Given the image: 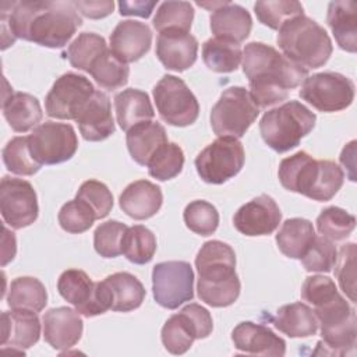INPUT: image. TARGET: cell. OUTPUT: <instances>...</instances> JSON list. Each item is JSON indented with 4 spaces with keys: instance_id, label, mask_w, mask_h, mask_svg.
I'll list each match as a JSON object with an SVG mask.
<instances>
[{
    "instance_id": "2",
    "label": "cell",
    "mask_w": 357,
    "mask_h": 357,
    "mask_svg": "<svg viewBox=\"0 0 357 357\" xmlns=\"http://www.w3.org/2000/svg\"><path fill=\"white\" fill-rule=\"evenodd\" d=\"M241 59L243 71L248 78V92L258 107L286 100L289 91L308 77L307 68L262 42L247 43Z\"/></svg>"
},
{
    "instance_id": "12",
    "label": "cell",
    "mask_w": 357,
    "mask_h": 357,
    "mask_svg": "<svg viewBox=\"0 0 357 357\" xmlns=\"http://www.w3.org/2000/svg\"><path fill=\"white\" fill-rule=\"evenodd\" d=\"M298 95L319 112H340L353 103L354 82L339 73H317L303 81Z\"/></svg>"
},
{
    "instance_id": "49",
    "label": "cell",
    "mask_w": 357,
    "mask_h": 357,
    "mask_svg": "<svg viewBox=\"0 0 357 357\" xmlns=\"http://www.w3.org/2000/svg\"><path fill=\"white\" fill-rule=\"evenodd\" d=\"M339 294L340 293L335 282L331 278L322 275L308 276L301 286V298L310 303L314 308L325 304Z\"/></svg>"
},
{
    "instance_id": "39",
    "label": "cell",
    "mask_w": 357,
    "mask_h": 357,
    "mask_svg": "<svg viewBox=\"0 0 357 357\" xmlns=\"http://www.w3.org/2000/svg\"><path fill=\"white\" fill-rule=\"evenodd\" d=\"M184 166L183 149L174 142H166L156 149L146 167L151 177L166 181L178 176Z\"/></svg>"
},
{
    "instance_id": "33",
    "label": "cell",
    "mask_w": 357,
    "mask_h": 357,
    "mask_svg": "<svg viewBox=\"0 0 357 357\" xmlns=\"http://www.w3.org/2000/svg\"><path fill=\"white\" fill-rule=\"evenodd\" d=\"M47 303L43 283L32 276H21L11 282L7 293V304L13 310H31L39 312Z\"/></svg>"
},
{
    "instance_id": "13",
    "label": "cell",
    "mask_w": 357,
    "mask_h": 357,
    "mask_svg": "<svg viewBox=\"0 0 357 357\" xmlns=\"http://www.w3.org/2000/svg\"><path fill=\"white\" fill-rule=\"evenodd\" d=\"M194 272L185 261L159 262L152 269L155 301L167 310H176L194 297Z\"/></svg>"
},
{
    "instance_id": "15",
    "label": "cell",
    "mask_w": 357,
    "mask_h": 357,
    "mask_svg": "<svg viewBox=\"0 0 357 357\" xmlns=\"http://www.w3.org/2000/svg\"><path fill=\"white\" fill-rule=\"evenodd\" d=\"M93 92L95 88L86 77L66 73L54 81L46 95V114L59 120H77Z\"/></svg>"
},
{
    "instance_id": "46",
    "label": "cell",
    "mask_w": 357,
    "mask_h": 357,
    "mask_svg": "<svg viewBox=\"0 0 357 357\" xmlns=\"http://www.w3.org/2000/svg\"><path fill=\"white\" fill-rule=\"evenodd\" d=\"M336 247L324 236L314 237L305 254L300 258L303 266L308 272H331L336 262Z\"/></svg>"
},
{
    "instance_id": "32",
    "label": "cell",
    "mask_w": 357,
    "mask_h": 357,
    "mask_svg": "<svg viewBox=\"0 0 357 357\" xmlns=\"http://www.w3.org/2000/svg\"><path fill=\"white\" fill-rule=\"evenodd\" d=\"M315 237L314 226L303 218H291L283 222L276 234V244L280 252L289 258L300 259Z\"/></svg>"
},
{
    "instance_id": "41",
    "label": "cell",
    "mask_w": 357,
    "mask_h": 357,
    "mask_svg": "<svg viewBox=\"0 0 357 357\" xmlns=\"http://www.w3.org/2000/svg\"><path fill=\"white\" fill-rule=\"evenodd\" d=\"M356 227L354 215L339 206L325 208L317 218V229L321 236L331 241H342Z\"/></svg>"
},
{
    "instance_id": "40",
    "label": "cell",
    "mask_w": 357,
    "mask_h": 357,
    "mask_svg": "<svg viewBox=\"0 0 357 357\" xmlns=\"http://www.w3.org/2000/svg\"><path fill=\"white\" fill-rule=\"evenodd\" d=\"M1 156L6 169L20 176H32L42 166L31 153L28 137H14L10 139L3 148Z\"/></svg>"
},
{
    "instance_id": "23",
    "label": "cell",
    "mask_w": 357,
    "mask_h": 357,
    "mask_svg": "<svg viewBox=\"0 0 357 357\" xmlns=\"http://www.w3.org/2000/svg\"><path fill=\"white\" fill-rule=\"evenodd\" d=\"M40 337V321L35 311L13 310L1 312V344L29 349Z\"/></svg>"
},
{
    "instance_id": "4",
    "label": "cell",
    "mask_w": 357,
    "mask_h": 357,
    "mask_svg": "<svg viewBox=\"0 0 357 357\" xmlns=\"http://www.w3.org/2000/svg\"><path fill=\"white\" fill-rule=\"evenodd\" d=\"M278 176L287 191L298 192L314 201L332 199L344 180L339 165L332 160H317L304 151L284 158L279 165Z\"/></svg>"
},
{
    "instance_id": "26",
    "label": "cell",
    "mask_w": 357,
    "mask_h": 357,
    "mask_svg": "<svg viewBox=\"0 0 357 357\" xmlns=\"http://www.w3.org/2000/svg\"><path fill=\"white\" fill-rule=\"evenodd\" d=\"M326 22L339 47L354 53L357 50V3L353 0L331 1Z\"/></svg>"
},
{
    "instance_id": "3",
    "label": "cell",
    "mask_w": 357,
    "mask_h": 357,
    "mask_svg": "<svg viewBox=\"0 0 357 357\" xmlns=\"http://www.w3.org/2000/svg\"><path fill=\"white\" fill-rule=\"evenodd\" d=\"M197 291L201 301L211 307L231 305L240 296V279L236 273V254L233 248L219 240L202 244L197 257Z\"/></svg>"
},
{
    "instance_id": "36",
    "label": "cell",
    "mask_w": 357,
    "mask_h": 357,
    "mask_svg": "<svg viewBox=\"0 0 357 357\" xmlns=\"http://www.w3.org/2000/svg\"><path fill=\"white\" fill-rule=\"evenodd\" d=\"M156 251V237L155 234L142 225H134L127 229L123 244L121 254L137 265L148 264Z\"/></svg>"
},
{
    "instance_id": "1",
    "label": "cell",
    "mask_w": 357,
    "mask_h": 357,
    "mask_svg": "<svg viewBox=\"0 0 357 357\" xmlns=\"http://www.w3.org/2000/svg\"><path fill=\"white\" fill-rule=\"evenodd\" d=\"M82 25L74 1L25 0L1 3V33L6 49L17 38L59 49L68 43Z\"/></svg>"
},
{
    "instance_id": "16",
    "label": "cell",
    "mask_w": 357,
    "mask_h": 357,
    "mask_svg": "<svg viewBox=\"0 0 357 357\" xmlns=\"http://www.w3.org/2000/svg\"><path fill=\"white\" fill-rule=\"evenodd\" d=\"M0 212L4 223L13 229L31 226L39 213L32 184L22 178L4 176L0 183Z\"/></svg>"
},
{
    "instance_id": "29",
    "label": "cell",
    "mask_w": 357,
    "mask_h": 357,
    "mask_svg": "<svg viewBox=\"0 0 357 357\" xmlns=\"http://www.w3.org/2000/svg\"><path fill=\"white\" fill-rule=\"evenodd\" d=\"M3 116L15 132H26L40 123L43 112L38 98L25 92H11L3 102Z\"/></svg>"
},
{
    "instance_id": "24",
    "label": "cell",
    "mask_w": 357,
    "mask_h": 357,
    "mask_svg": "<svg viewBox=\"0 0 357 357\" xmlns=\"http://www.w3.org/2000/svg\"><path fill=\"white\" fill-rule=\"evenodd\" d=\"M163 194L159 185L148 180H137L128 184L119 199L123 212L135 219H149L160 209Z\"/></svg>"
},
{
    "instance_id": "17",
    "label": "cell",
    "mask_w": 357,
    "mask_h": 357,
    "mask_svg": "<svg viewBox=\"0 0 357 357\" xmlns=\"http://www.w3.org/2000/svg\"><path fill=\"white\" fill-rule=\"evenodd\" d=\"M282 220V212L276 201L268 194H261L241 205L233 216V225L244 236H268L273 233Z\"/></svg>"
},
{
    "instance_id": "47",
    "label": "cell",
    "mask_w": 357,
    "mask_h": 357,
    "mask_svg": "<svg viewBox=\"0 0 357 357\" xmlns=\"http://www.w3.org/2000/svg\"><path fill=\"white\" fill-rule=\"evenodd\" d=\"M85 202L95 213L96 219H103L113 208V195L106 184L98 180H86L81 184L75 195Z\"/></svg>"
},
{
    "instance_id": "14",
    "label": "cell",
    "mask_w": 357,
    "mask_h": 357,
    "mask_svg": "<svg viewBox=\"0 0 357 357\" xmlns=\"http://www.w3.org/2000/svg\"><path fill=\"white\" fill-rule=\"evenodd\" d=\"M32 156L40 165L63 163L74 156L78 138L71 124L45 121L28 135Z\"/></svg>"
},
{
    "instance_id": "11",
    "label": "cell",
    "mask_w": 357,
    "mask_h": 357,
    "mask_svg": "<svg viewBox=\"0 0 357 357\" xmlns=\"http://www.w3.org/2000/svg\"><path fill=\"white\" fill-rule=\"evenodd\" d=\"M57 290L66 301L86 318L100 315L112 308V297L105 282H92L79 269L64 271L59 276Z\"/></svg>"
},
{
    "instance_id": "43",
    "label": "cell",
    "mask_w": 357,
    "mask_h": 357,
    "mask_svg": "<svg viewBox=\"0 0 357 357\" xmlns=\"http://www.w3.org/2000/svg\"><path fill=\"white\" fill-rule=\"evenodd\" d=\"M183 219L185 226L199 236H211L219 226L218 209L204 199L191 201L184 209Z\"/></svg>"
},
{
    "instance_id": "21",
    "label": "cell",
    "mask_w": 357,
    "mask_h": 357,
    "mask_svg": "<svg viewBox=\"0 0 357 357\" xmlns=\"http://www.w3.org/2000/svg\"><path fill=\"white\" fill-rule=\"evenodd\" d=\"M152 31L145 22L126 20L116 25L110 33V49L124 63L139 60L149 52Z\"/></svg>"
},
{
    "instance_id": "34",
    "label": "cell",
    "mask_w": 357,
    "mask_h": 357,
    "mask_svg": "<svg viewBox=\"0 0 357 357\" xmlns=\"http://www.w3.org/2000/svg\"><path fill=\"white\" fill-rule=\"evenodd\" d=\"M243 52L238 43L211 38L202 45V60L215 73H231L240 66Z\"/></svg>"
},
{
    "instance_id": "38",
    "label": "cell",
    "mask_w": 357,
    "mask_h": 357,
    "mask_svg": "<svg viewBox=\"0 0 357 357\" xmlns=\"http://www.w3.org/2000/svg\"><path fill=\"white\" fill-rule=\"evenodd\" d=\"M194 20V8L188 1H163L155 17L153 26L160 32L181 31L188 32Z\"/></svg>"
},
{
    "instance_id": "42",
    "label": "cell",
    "mask_w": 357,
    "mask_h": 357,
    "mask_svg": "<svg viewBox=\"0 0 357 357\" xmlns=\"http://www.w3.org/2000/svg\"><path fill=\"white\" fill-rule=\"evenodd\" d=\"M254 11L261 24L276 31H279V28L289 20L304 14L301 3L293 0L257 1L254 4Z\"/></svg>"
},
{
    "instance_id": "37",
    "label": "cell",
    "mask_w": 357,
    "mask_h": 357,
    "mask_svg": "<svg viewBox=\"0 0 357 357\" xmlns=\"http://www.w3.org/2000/svg\"><path fill=\"white\" fill-rule=\"evenodd\" d=\"M107 49L103 36L93 32L79 33L67 47L66 57L74 68L89 71L92 63Z\"/></svg>"
},
{
    "instance_id": "19",
    "label": "cell",
    "mask_w": 357,
    "mask_h": 357,
    "mask_svg": "<svg viewBox=\"0 0 357 357\" xmlns=\"http://www.w3.org/2000/svg\"><path fill=\"white\" fill-rule=\"evenodd\" d=\"M231 340L238 351L254 356L282 357L286 342L265 325L250 321L240 322L231 332Z\"/></svg>"
},
{
    "instance_id": "48",
    "label": "cell",
    "mask_w": 357,
    "mask_h": 357,
    "mask_svg": "<svg viewBox=\"0 0 357 357\" xmlns=\"http://www.w3.org/2000/svg\"><path fill=\"white\" fill-rule=\"evenodd\" d=\"M354 257H356V244L347 243L340 247L339 255H336V262H335V275L339 282V286L342 291L353 303H356Z\"/></svg>"
},
{
    "instance_id": "28",
    "label": "cell",
    "mask_w": 357,
    "mask_h": 357,
    "mask_svg": "<svg viewBox=\"0 0 357 357\" xmlns=\"http://www.w3.org/2000/svg\"><path fill=\"white\" fill-rule=\"evenodd\" d=\"M114 109L117 123L126 132L139 123L151 121L155 116L148 93L135 88L119 92L114 96Z\"/></svg>"
},
{
    "instance_id": "9",
    "label": "cell",
    "mask_w": 357,
    "mask_h": 357,
    "mask_svg": "<svg viewBox=\"0 0 357 357\" xmlns=\"http://www.w3.org/2000/svg\"><path fill=\"white\" fill-rule=\"evenodd\" d=\"M153 100L160 119L174 127H187L198 119L199 103L187 84L166 74L153 88Z\"/></svg>"
},
{
    "instance_id": "8",
    "label": "cell",
    "mask_w": 357,
    "mask_h": 357,
    "mask_svg": "<svg viewBox=\"0 0 357 357\" xmlns=\"http://www.w3.org/2000/svg\"><path fill=\"white\" fill-rule=\"evenodd\" d=\"M212 329L213 322L209 311L197 303H191L165 322L160 337L169 353L184 354L195 339L208 337Z\"/></svg>"
},
{
    "instance_id": "20",
    "label": "cell",
    "mask_w": 357,
    "mask_h": 357,
    "mask_svg": "<svg viewBox=\"0 0 357 357\" xmlns=\"http://www.w3.org/2000/svg\"><path fill=\"white\" fill-rule=\"evenodd\" d=\"M198 40L190 32L166 31L156 39V57L172 71L181 73L197 61Z\"/></svg>"
},
{
    "instance_id": "25",
    "label": "cell",
    "mask_w": 357,
    "mask_h": 357,
    "mask_svg": "<svg viewBox=\"0 0 357 357\" xmlns=\"http://www.w3.org/2000/svg\"><path fill=\"white\" fill-rule=\"evenodd\" d=\"M211 31L215 38L241 43L245 40L252 28L251 14L241 6L223 1L211 14Z\"/></svg>"
},
{
    "instance_id": "5",
    "label": "cell",
    "mask_w": 357,
    "mask_h": 357,
    "mask_svg": "<svg viewBox=\"0 0 357 357\" xmlns=\"http://www.w3.org/2000/svg\"><path fill=\"white\" fill-rule=\"evenodd\" d=\"M276 40L287 59L307 70L322 67L333 50L328 32L304 14L284 22Z\"/></svg>"
},
{
    "instance_id": "50",
    "label": "cell",
    "mask_w": 357,
    "mask_h": 357,
    "mask_svg": "<svg viewBox=\"0 0 357 357\" xmlns=\"http://www.w3.org/2000/svg\"><path fill=\"white\" fill-rule=\"evenodd\" d=\"M75 8L86 18L99 20L110 15L114 8V3L110 0H78L74 1Z\"/></svg>"
},
{
    "instance_id": "27",
    "label": "cell",
    "mask_w": 357,
    "mask_h": 357,
    "mask_svg": "<svg viewBox=\"0 0 357 357\" xmlns=\"http://www.w3.org/2000/svg\"><path fill=\"white\" fill-rule=\"evenodd\" d=\"M167 142L165 127L158 121H144L127 131L126 144L131 158L141 166H146L159 146Z\"/></svg>"
},
{
    "instance_id": "7",
    "label": "cell",
    "mask_w": 357,
    "mask_h": 357,
    "mask_svg": "<svg viewBox=\"0 0 357 357\" xmlns=\"http://www.w3.org/2000/svg\"><path fill=\"white\" fill-rule=\"evenodd\" d=\"M258 114L259 107L244 86H229L211 110V126L218 137L241 138Z\"/></svg>"
},
{
    "instance_id": "35",
    "label": "cell",
    "mask_w": 357,
    "mask_h": 357,
    "mask_svg": "<svg viewBox=\"0 0 357 357\" xmlns=\"http://www.w3.org/2000/svg\"><path fill=\"white\" fill-rule=\"evenodd\" d=\"M88 73L99 86L107 91H114L128 82L130 68L127 63L121 61L112 52V49H106L100 56L96 57Z\"/></svg>"
},
{
    "instance_id": "22",
    "label": "cell",
    "mask_w": 357,
    "mask_h": 357,
    "mask_svg": "<svg viewBox=\"0 0 357 357\" xmlns=\"http://www.w3.org/2000/svg\"><path fill=\"white\" fill-rule=\"evenodd\" d=\"M84 139L98 142L114 134V120L109 96L102 91H95L82 112L75 120Z\"/></svg>"
},
{
    "instance_id": "31",
    "label": "cell",
    "mask_w": 357,
    "mask_h": 357,
    "mask_svg": "<svg viewBox=\"0 0 357 357\" xmlns=\"http://www.w3.org/2000/svg\"><path fill=\"white\" fill-rule=\"evenodd\" d=\"M103 282L112 297V311H132L142 304L146 296L142 283L128 272H116L105 278Z\"/></svg>"
},
{
    "instance_id": "51",
    "label": "cell",
    "mask_w": 357,
    "mask_h": 357,
    "mask_svg": "<svg viewBox=\"0 0 357 357\" xmlns=\"http://www.w3.org/2000/svg\"><path fill=\"white\" fill-rule=\"evenodd\" d=\"M158 1H120L119 10L121 15H138L148 18Z\"/></svg>"
},
{
    "instance_id": "6",
    "label": "cell",
    "mask_w": 357,
    "mask_h": 357,
    "mask_svg": "<svg viewBox=\"0 0 357 357\" xmlns=\"http://www.w3.org/2000/svg\"><path fill=\"white\" fill-rule=\"evenodd\" d=\"M317 116L298 100H289L268 110L261 121L259 131L265 144L278 153L296 148L301 138L312 131Z\"/></svg>"
},
{
    "instance_id": "45",
    "label": "cell",
    "mask_w": 357,
    "mask_h": 357,
    "mask_svg": "<svg viewBox=\"0 0 357 357\" xmlns=\"http://www.w3.org/2000/svg\"><path fill=\"white\" fill-rule=\"evenodd\" d=\"M57 219L64 231L79 234L86 231L93 225L96 216L85 202L75 198L73 201L66 202L60 208Z\"/></svg>"
},
{
    "instance_id": "44",
    "label": "cell",
    "mask_w": 357,
    "mask_h": 357,
    "mask_svg": "<svg viewBox=\"0 0 357 357\" xmlns=\"http://www.w3.org/2000/svg\"><path fill=\"white\" fill-rule=\"evenodd\" d=\"M128 226L119 220L100 223L93 233L95 251L103 258H114L121 254V244Z\"/></svg>"
},
{
    "instance_id": "18",
    "label": "cell",
    "mask_w": 357,
    "mask_h": 357,
    "mask_svg": "<svg viewBox=\"0 0 357 357\" xmlns=\"http://www.w3.org/2000/svg\"><path fill=\"white\" fill-rule=\"evenodd\" d=\"M43 337L54 350H67L78 343L84 322L77 310L50 308L43 315Z\"/></svg>"
},
{
    "instance_id": "10",
    "label": "cell",
    "mask_w": 357,
    "mask_h": 357,
    "mask_svg": "<svg viewBox=\"0 0 357 357\" xmlns=\"http://www.w3.org/2000/svg\"><path fill=\"white\" fill-rule=\"evenodd\" d=\"M243 144L233 137H219L206 145L195 158L198 176L209 184H223L244 166Z\"/></svg>"
},
{
    "instance_id": "30",
    "label": "cell",
    "mask_w": 357,
    "mask_h": 357,
    "mask_svg": "<svg viewBox=\"0 0 357 357\" xmlns=\"http://www.w3.org/2000/svg\"><path fill=\"white\" fill-rule=\"evenodd\" d=\"M273 325L289 337H308L318 331V321L312 308L304 303L282 305L273 317Z\"/></svg>"
}]
</instances>
